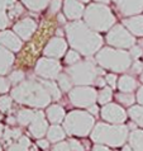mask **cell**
Instances as JSON below:
<instances>
[{"label":"cell","mask_w":143,"mask_h":151,"mask_svg":"<svg viewBox=\"0 0 143 151\" xmlns=\"http://www.w3.org/2000/svg\"><path fill=\"white\" fill-rule=\"evenodd\" d=\"M58 85L64 91H69L71 89V85H72V80L69 76V74H61L58 75Z\"/></svg>","instance_id":"29"},{"label":"cell","mask_w":143,"mask_h":151,"mask_svg":"<svg viewBox=\"0 0 143 151\" xmlns=\"http://www.w3.org/2000/svg\"><path fill=\"white\" fill-rule=\"evenodd\" d=\"M107 40L112 46L120 47V48L132 47L134 45V38L122 26H117L115 28H113L108 33Z\"/></svg>","instance_id":"9"},{"label":"cell","mask_w":143,"mask_h":151,"mask_svg":"<svg viewBox=\"0 0 143 151\" xmlns=\"http://www.w3.org/2000/svg\"><path fill=\"white\" fill-rule=\"evenodd\" d=\"M123 151H133V149L130 147V145H129V146H124V147H123Z\"/></svg>","instance_id":"49"},{"label":"cell","mask_w":143,"mask_h":151,"mask_svg":"<svg viewBox=\"0 0 143 151\" xmlns=\"http://www.w3.org/2000/svg\"><path fill=\"white\" fill-rule=\"evenodd\" d=\"M89 112L92 113L94 116H96L99 113V109H98V107H96V106H91V107H89Z\"/></svg>","instance_id":"47"},{"label":"cell","mask_w":143,"mask_h":151,"mask_svg":"<svg viewBox=\"0 0 143 151\" xmlns=\"http://www.w3.org/2000/svg\"><path fill=\"white\" fill-rule=\"evenodd\" d=\"M47 136L51 142H58L65 138V132H64V129L61 127H58V126H52V127L48 128Z\"/></svg>","instance_id":"25"},{"label":"cell","mask_w":143,"mask_h":151,"mask_svg":"<svg viewBox=\"0 0 143 151\" xmlns=\"http://www.w3.org/2000/svg\"><path fill=\"white\" fill-rule=\"evenodd\" d=\"M96 61L102 68L109 69L112 71H125L129 69L132 65V60L128 52L125 51H118V50L113 48H104L102 50L98 56H96Z\"/></svg>","instance_id":"4"},{"label":"cell","mask_w":143,"mask_h":151,"mask_svg":"<svg viewBox=\"0 0 143 151\" xmlns=\"http://www.w3.org/2000/svg\"><path fill=\"white\" fill-rule=\"evenodd\" d=\"M66 47V42L60 37H57V38H53L48 42V45L44 48V55L53 58H60L65 55Z\"/></svg>","instance_id":"13"},{"label":"cell","mask_w":143,"mask_h":151,"mask_svg":"<svg viewBox=\"0 0 143 151\" xmlns=\"http://www.w3.org/2000/svg\"><path fill=\"white\" fill-rule=\"evenodd\" d=\"M60 8H61V0H52V3H51L52 13H56L57 10H60Z\"/></svg>","instance_id":"42"},{"label":"cell","mask_w":143,"mask_h":151,"mask_svg":"<svg viewBox=\"0 0 143 151\" xmlns=\"http://www.w3.org/2000/svg\"><path fill=\"white\" fill-rule=\"evenodd\" d=\"M48 129V126L47 122H46V118H44V114L42 112H36L34 113V118L29 124V131L36 138H41L42 136L46 135Z\"/></svg>","instance_id":"12"},{"label":"cell","mask_w":143,"mask_h":151,"mask_svg":"<svg viewBox=\"0 0 143 151\" xmlns=\"http://www.w3.org/2000/svg\"><path fill=\"white\" fill-rule=\"evenodd\" d=\"M137 99L138 102H139L142 106H143V86L139 88V90H138V94H137Z\"/></svg>","instance_id":"45"},{"label":"cell","mask_w":143,"mask_h":151,"mask_svg":"<svg viewBox=\"0 0 143 151\" xmlns=\"http://www.w3.org/2000/svg\"><path fill=\"white\" fill-rule=\"evenodd\" d=\"M105 81H107V80H104V79H102V78H98V79H96V84H98L99 86H104Z\"/></svg>","instance_id":"48"},{"label":"cell","mask_w":143,"mask_h":151,"mask_svg":"<svg viewBox=\"0 0 143 151\" xmlns=\"http://www.w3.org/2000/svg\"><path fill=\"white\" fill-rule=\"evenodd\" d=\"M34 113L33 111H29V109H23V111H19L18 113V117H16V119H18V122L22 124V126H27L29 124L34 118Z\"/></svg>","instance_id":"27"},{"label":"cell","mask_w":143,"mask_h":151,"mask_svg":"<svg viewBox=\"0 0 143 151\" xmlns=\"http://www.w3.org/2000/svg\"><path fill=\"white\" fill-rule=\"evenodd\" d=\"M19 137H22V131L20 129H5L3 133V138L6 142H11L14 140H18Z\"/></svg>","instance_id":"28"},{"label":"cell","mask_w":143,"mask_h":151,"mask_svg":"<svg viewBox=\"0 0 143 151\" xmlns=\"http://www.w3.org/2000/svg\"><path fill=\"white\" fill-rule=\"evenodd\" d=\"M117 99L124 106H132L134 103V96L130 93H120L117 95Z\"/></svg>","instance_id":"33"},{"label":"cell","mask_w":143,"mask_h":151,"mask_svg":"<svg viewBox=\"0 0 143 151\" xmlns=\"http://www.w3.org/2000/svg\"><path fill=\"white\" fill-rule=\"evenodd\" d=\"M61 71L60 62L53 60V58H41L37 62L36 73L37 75L44 79H54L58 78V74Z\"/></svg>","instance_id":"10"},{"label":"cell","mask_w":143,"mask_h":151,"mask_svg":"<svg viewBox=\"0 0 143 151\" xmlns=\"http://www.w3.org/2000/svg\"><path fill=\"white\" fill-rule=\"evenodd\" d=\"M69 98L74 106L85 108V107L94 106L95 100L98 98V94H96V91L92 88L79 86L70 91Z\"/></svg>","instance_id":"8"},{"label":"cell","mask_w":143,"mask_h":151,"mask_svg":"<svg viewBox=\"0 0 143 151\" xmlns=\"http://www.w3.org/2000/svg\"><path fill=\"white\" fill-rule=\"evenodd\" d=\"M11 96L18 103L28 104L32 107H46L51 102V94L48 93L47 88L43 81L29 80L20 83L18 86H15L11 91Z\"/></svg>","instance_id":"2"},{"label":"cell","mask_w":143,"mask_h":151,"mask_svg":"<svg viewBox=\"0 0 143 151\" xmlns=\"http://www.w3.org/2000/svg\"><path fill=\"white\" fill-rule=\"evenodd\" d=\"M139 45H141V47L143 48V40H141V41H139Z\"/></svg>","instance_id":"52"},{"label":"cell","mask_w":143,"mask_h":151,"mask_svg":"<svg viewBox=\"0 0 143 151\" xmlns=\"http://www.w3.org/2000/svg\"><path fill=\"white\" fill-rule=\"evenodd\" d=\"M14 62V56L8 50L0 46V75L6 74Z\"/></svg>","instance_id":"18"},{"label":"cell","mask_w":143,"mask_h":151,"mask_svg":"<svg viewBox=\"0 0 143 151\" xmlns=\"http://www.w3.org/2000/svg\"><path fill=\"white\" fill-rule=\"evenodd\" d=\"M47 117L52 123H60L65 118V111L58 104H52L47 109Z\"/></svg>","instance_id":"19"},{"label":"cell","mask_w":143,"mask_h":151,"mask_svg":"<svg viewBox=\"0 0 143 151\" xmlns=\"http://www.w3.org/2000/svg\"><path fill=\"white\" fill-rule=\"evenodd\" d=\"M120 12L125 15L134 14L142 10L143 0H114Z\"/></svg>","instance_id":"14"},{"label":"cell","mask_w":143,"mask_h":151,"mask_svg":"<svg viewBox=\"0 0 143 151\" xmlns=\"http://www.w3.org/2000/svg\"><path fill=\"white\" fill-rule=\"evenodd\" d=\"M38 146L41 149H47L48 147V142L46 141V140H39L38 141Z\"/></svg>","instance_id":"46"},{"label":"cell","mask_w":143,"mask_h":151,"mask_svg":"<svg viewBox=\"0 0 143 151\" xmlns=\"http://www.w3.org/2000/svg\"><path fill=\"white\" fill-rule=\"evenodd\" d=\"M24 79V73L23 71H13L9 76V81L13 84H18L20 81H23Z\"/></svg>","instance_id":"36"},{"label":"cell","mask_w":143,"mask_h":151,"mask_svg":"<svg viewBox=\"0 0 143 151\" xmlns=\"http://www.w3.org/2000/svg\"><path fill=\"white\" fill-rule=\"evenodd\" d=\"M99 1H104V3H108L109 0H99Z\"/></svg>","instance_id":"53"},{"label":"cell","mask_w":143,"mask_h":151,"mask_svg":"<svg viewBox=\"0 0 143 151\" xmlns=\"http://www.w3.org/2000/svg\"><path fill=\"white\" fill-rule=\"evenodd\" d=\"M94 122L95 121L91 117V113L82 111H74L66 116L64 127L69 135L84 137L90 133L92 126H94Z\"/></svg>","instance_id":"5"},{"label":"cell","mask_w":143,"mask_h":151,"mask_svg":"<svg viewBox=\"0 0 143 151\" xmlns=\"http://www.w3.org/2000/svg\"><path fill=\"white\" fill-rule=\"evenodd\" d=\"M113 89L112 88H104V89L99 93V103L100 104H107L108 102L112 100L113 96Z\"/></svg>","instance_id":"31"},{"label":"cell","mask_w":143,"mask_h":151,"mask_svg":"<svg viewBox=\"0 0 143 151\" xmlns=\"http://www.w3.org/2000/svg\"><path fill=\"white\" fill-rule=\"evenodd\" d=\"M52 151H71V149L67 142H58V144L53 146Z\"/></svg>","instance_id":"38"},{"label":"cell","mask_w":143,"mask_h":151,"mask_svg":"<svg viewBox=\"0 0 143 151\" xmlns=\"http://www.w3.org/2000/svg\"><path fill=\"white\" fill-rule=\"evenodd\" d=\"M0 43L4 45L6 48L11 50V51H19L20 47H22L20 40L13 32H9V31L0 32Z\"/></svg>","instance_id":"16"},{"label":"cell","mask_w":143,"mask_h":151,"mask_svg":"<svg viewBox=\"0 0 143 151\" xmlns=\"http://www.w3.org/2000/svg\"><path fill=\"white\" fill-rule=\"evenodd\" d=\"M92 151H112V150H109L108 147H104L103 145L98 144V145H95L94 147H92Z\"/></svg>","instance_id":"44"},{"label":"cell","mask_w":143,"mask_h":151,"mask_svg":"<svg viewBox=\"0 0 143 151\" xmlns=\"http://www.w3.org/2000/svg\"><path fill=\"white\" fill-rule=\"evenodd\" d=\"M129 145L133 151H143V131L134 129L129 136Z\"/></svg>","instance_id":"21"},{"label":"cell","mask_w":143,"mask_h":151,"mask_svg":"<svg viewBox=\"0 0 143 151\" xmlns=\"http://www.w3.org/2000/svg\"><path fill=\"white\" fill-rule=\"evenodd\" d=\"M9 90V83L4 78H0V93H5Z\"/></svg>","instance_id":"40"},{"label":"cell","mask_w":143,"mask_h":151,"mask_svg":"<svg viewBox=\"0 0 143 151\" xmlns=\"http://www.w3.org/2000/svg\"><path fill=\"white\" fill-rule=\"evenodd\" d=\"M141 80H142V83H143V74L141 75Z\"/></svg>","instance_id":"55"},{"label":"cell","mask_w":143,"mask_h":151,"mask_svg":"<svg viewBox=\"0 0 143 151\" xmlns=\"http://www.w3.org/2000/svg\"><path fill=\"white\" fill-rule=\"evenodd\" d=\"M81 1H89V0H81Z\"/></svg>","instance_id":"56"},{"label":"cell","mask_w":143,"mask_h":151,"mask_svg":"<svg viewBox=\"0 0 143 151\" xmlns=\"http://www.w3.org/2000/svg\"><path fill=\"white\" fill-rule=\"evenodd\" d=\"M84 6L76 0H66L65 1V13L70 19H77L81 17Z\"/></svg>","instance_id":"17"},{"label":"cell","mask_w":143,"mask_h":151,"mask_svg":"<svg viewBox=\"0 0 143 151\" xmlns=\"http://www.w3.org/2000/svg\"><path fill=\"white\" fill-rule=\"evenodd\" d=\"M67 74L76 85H87L96 81V79L103 71L98 69L91 61H81L67 69Z\"/></svg>","instance_id":"6"},{"label":"cell","mask_w":143,"mask_h":151,"mask_svg":"<svg viewBox=\"0 0 143 151\" xmlns=\"http://www.w3.org/2000/svg\"><path fill=\"white\" fill-rule=\"evenodd\" d=\"M8 122H9V123H14V118H8Z\"/></svg>","instance_id":"51"},{"label":"cell","mask_w":143,"mask_h":151,"mask_svg":"<svg viewBox=\"0 0 143 151\" xmlns=\"http://www.w3.org/2000/svg\"><path fill=\"white\" fill-rule=\"evenodd\" d=\"M58 20H60L61 23H64V22H65V18H64L62 15H58Z\"/></svg>","instance_id":"50"},{"label":"cell","mask_w":143,"mask_h":151,"mask_svg":"<svg viewBox=\"0 0 143 151\" xmlns=\"http://www.w3.org/2000/svg\"><path fill=\"white\" fill-rule=\"evenodd\" d=\"M102 118L107 121V122L120 124L127 118V113L120 106L112 103V104H107L102 109Z\"/></svg>","instance_id":"11"},{"label":"cell","mask_w":143,"mask_h":151,"mask_svg":"<svg viewBox=\"0 0 143 151\" xmlns=\"http://www.w3.org/2000/svg\"><path fill=\"white\" fill-rule=\"evenodd\" d=\"M128 128L124 124L98 123L91 132V140L96 144H104L112 147H119L125 142Z\"/></svg>","instance_id":"3"},{"label":"cell","mask_w":143,"mask_h":151,"mask_svg":"<svg viewBox=\"0 0 143 151\" xmlns=\"http://www.w3.org/2000/svg\"><path fill=\"white\" fill-rule=\"evenodd\" d=\"M0 151H3V149H1V147H0Z\"/></svg>","instance_id":"57"},{"label":"cell","mask_w":143,"mask_h":151,"mask_svg":"<svg viewBox=\"0 0 143 151\" xmlns=\"http://www.w3.org/2000/svg\"><path fill=\"white\" fill-rule=\"evenodd\" d=\"M31 151H37V149H36V147H32V149H31Z\"/></svg>","instance_id":"54"},{"label":"cell","mask_w":143,"mask_h":151,"mask_svg":"<svg viewBox=\"0 0 143 151\" xmlns=\"http://www.w3.org/2000/svg\"><path fill=\"white\" fill-rule=\"evenodd\" d=\"M69 145H70L71 151H85L84 146L81 145V142L77 141V140H70Z\"/></svg>","instance_id":"37"},{"label":"cell","mask_w":143,"mask_h":151,"mask_svg":"<svg viewBox=\"0 0 143 151\" xmlns=\"http://www.w3.org/2000/svg\"><path fill=\"white\" fill-rule=\"evenodd\" d=\"M118 88H119L120 91L123 93H130L137 88V81L134 80L132 76H128V75H124L119 79L118 81Z\"/></svg>","instance_id":"22"},{"label":"cell","mask_w":143,"mask_h":151,"mask_svg":"<svg viewBox=\"0 0 143 151\" xmlns=\"http://www.w3.org/2000/svg\"><path fill=\"white\" fill-rule=\"evenodd\" d=\"M15 4V0H0V29H4L9 24V18L5 13V9L11 8Z\"/></svg>","instance_id":"23"},{"label":"cell","mask_w":143,"mask_h":151,"mask_svg":"<svg viewBox=\"0 0 143 151\" xmlns=\"http://www.w3.org/2000/svg\"><path fill=\"white\" fill-rule=\"evenodd\" d=\"M43 84L46 85V88H47V90H48V93L51 94V96H52L53 99H58L61 96V91L56 86V84H54V83H52V81H43Z\"/></svg>","instance_id":"32"},{"label":"cell","mask_w":143,"mask_h":151,"mask_svg":"<svg viewBox=\"0 0 143 151\" xmlns=\"http://www.w3.org/2000/svg\"><path fill=\"white\" fill-rule=\"evenodd\" d=\"M66 31L70 45L85 56L94 55L103 43L102 37L91 32L85 24L80 22L69 24L66 27Z\"/></svg>","instance_id":"1"},{"label":"cell","mask_w":143,"mask_h":151,"mask_svg":"<svg viewBox=\"0 0 143 151\" xmlns=\"http://www.w3.org/2000/svg\"><path fill=\"white\" fill-rule=\"evenodd\" d=\"M36 28H37V26H36L34 20L27 18V19L20 20L19 23H16L14 26V31L18 33L23 40H28L29 37L33 35V32L36 31Z\"/></svg>","instance_id":"15"},{"label":"cell","mask_w":143,"mask_h":151,"mask_svg":"<svg viewBox=\"0 0 143 151\" xmlns=\"http://www.w3.org/2000/svg\"><path fill=\"white\" fill-rule=\"evenodd\" d=\"M130 55L132 57L138 58L142 55V47H137V46H132V50H130Z\"/></svg>","instance_id":"41"},{"label":"cell","mask_w":143,"mask_h":151,"mask_svg":"<svg viewBox=\"0 0 143 151\" xmlns=\"http://www.w3.org/2000/svg\"><path fill=\"white\" fill-rule=\"evenodd\" d=\"M27 4L28 8H31L33 10H41L47 5L48 0H23Z\"/></svg>","instance_id":"30"},{"label":"cell","mask_w":143,"mask_h":151,"mask_svg":"<svg viewBox=\"0 0 143 151\" xmlns=\"http://www.w3.org/2000/svg\"><path fill=\"white\" fill-rule=\"evenodd\" d=\"M124 24L134 35L143 36V17H136V18L132 19H127L124 20Z\"/></svg>","instance_id":"20"},{"label":"cell","mask_w":143,"mask_h":151,"mask_svg":"<svg viewBox=\"0 0 143 151\" xmlns=\"http://www.w3.org/2000/svg\"><path fill=\"white\" fill-rule=\"evenodd\" d=\"M142 69H143V66H142L141 62H138V61L134 62V65H133V71L134 73H141Z\"/></svg>","instance_id":"43"},{"label":"cell","mask_w":143,"mask_h":151,"mask_svg":"<svg viewBox=\"0 0 143 151\" xmlns=\"http://www.w3.org/2000/svg\"><path fill=\"white\" fill-rule=\"evenodd\" d=\"M29 147H31L29 138L26 136H22L18 138L16 142L10 144V146L8 147V151H29Z\"/></svg>","instance_id":"24"},{"label":"cell","mask_w":143,"mask_h":151,"mask_svg":"<svg viewBox=\"0 0 143 151\" xmlns=\"http://www.w3.org/2000/svg\"><path fill=\"white\" fill-rule=\"evenodd\" d=\"M80 60V55L76 51H69V53L66 55V64L69 65H74Z\"/></svg>","instance_id":"35"},{"label":"cell","mask_w":143,"mask_h":151,"mask_svg":"<svg viewBox=\"0 0 143 151\" xmlns=\"http://www.w3.org/2000/svg\"><path fill=\"white\" fill-rule=\"evenodd\" d=\"M128 112H129L130 118H132L138 126L143 127V107L133 106V107H130V109Z\"/></svg>","instance_id":"26"},{"label":"cell","mask_w":143,"mask_h":151,"mask_svg":"<svg viewBox=\"0 0 143 151\" xmlns=\"http://www.w3.org/2000/svg\"><path fill=\"white\" fill-rule=\"evenodd\" d=\"M11 108V99L10 96L3 95L0 96V111L1 112H8Z\"/></svg>","instance_id":"34"},{"label":"cell","mask_w":143,"mask_h":151,"mask_svg":"<svg viewBox=\"0 0 143 151\" xmlns=\"http://www.w3.org/2000/svg\"><path fill=\"white\" fill-rule=\"evenodd\" d=\"M85 19L89 26L95 31H108L114 23V17L107 6L92 4L87 8L85 13Z\"/></svg>","instance_id":"7"},{"label":"cell","mask_w":143,"mask_h":151,"mask_svg":"<svg viewBox=\"0 0 143 151\" xmlns=\"http://www.w3.org/2000/svg\"><path fill=\"white\" fill-rule=\"evenodd\" d=\"M105 80H107V83L109 84V85H110L112 89H114L115 85H117V76H115L114 74H109V75H107V79H105Z\"/></svg>","instance_id":"39"}]
</instances>
